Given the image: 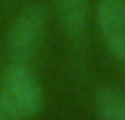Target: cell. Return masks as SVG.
<instances>
[{
	"instance_id": "cell-1",
	"label": "cell",
	"mask_w": 125,
	"mask_h": 120,
	"mask_svg": "<svg viewBox=\"0 0 125 120\" xmlns=\"http://www.w3.org/2000/svg\"><path fill=\"white\" fill-rule=\"evenodd\" d=\"M0 101L11 120H33L44 107V87L31 63L9 61L0 79Z\"/></svg>"
},
{
	"instance_id": "cell-4",
	"label": "cell",
	"mask_w": 125,
	"mask_h": 120,
	"mask_svg": "<svg viewBox=\"0 0 125 120\" xmlns=\"http://www.w3.org/2000/svg\"><path fill=\"white\" fill-rule=\"evenodd\" d=\"M55 13H57V22H59L62 31L68 39L77 42L86 35L90 0H55Z\"/></svg>"
},
{
	"instance_id": "cell-5",
	"label": "cell",
	"mask_w": 125,
	"mask_h": 120,
	"mask_svg": "<svg viewBox=\"0 0 125 120\" xmlns=\"http://www.w3.org/2000/svg\"><path fill=\"white\" fill-rule=\"evenodd\" d=\"M99 120H125V94L114 85H103L94 96Z\"/></svg>"
},
{
	"instance_id": "cell-2",
	"label": "cell",
	"mask_w": 125,
	"mask_h": 120,
	"mask_svg": "<svg viewBox=\"0 0 125 120\" xmlns=\"http://www.w3.org/2000/svg\"><path fill=\"white\" fill-rule=\"evenodd\" d=\"M46 35V11L42 4L22 7L7 28V52L11 61L31 63Z\"/></svg>"
},
{
	"instance_id": "cell-3",
	"label": "cell",
	"mask_w": 125,
	"mask_h": 120,
	"mask_svg": "<svg viewBox=\"0 0 125 120\" xmlns=\"http://www.w3.org/2000/svg\"><path fill=\"white\" fill-rule=\"evenodd\" d=\"M94 22L105 50L114 59L125 61V0H99Z\"/></svg>"
},
{
	"instance_id": "cell-6",
	"label": "cell",
	"mask_w": 125,
	"mask_h": 120,
	"mask_svg": "<svg viewBox=\"0 0 125 120\" xmlns=\"http://www.w3.org/2000/svg\"><path fill=\"white\" fill-rule=\"evenodd\" d=\"M0 120H11L9 114H7V109H4V105H2V101H0Z\"/></svg>"
}]
</instances>
